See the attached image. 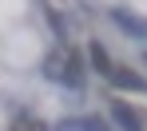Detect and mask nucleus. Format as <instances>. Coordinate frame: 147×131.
I'll use <instances>...</instances> for the list:
<instances>
[{"label":"nucleus","instance_id":"nucleus-6","mask_svg":"<svg viewBox=\"0 0 147 131\" xmlns=\"http://www.w3.org/2000/svg\"><path fill=\"white\" fill-rule=\"evenodd\" d=\"M88 56H92V64L99 68V76H103V79L111 76V68H115V64H111V56H107V48H103V44H92V48H88Z\"/></svg>","mask_w":147,"mask_h":131},{"label":"nucleus","instance_id":"nucleus-1","mask_svg":"<svg viewBox=\"0 0 147 131\" xmlns=\"http://www.w3.org/2000/svg\"><path fill=\"white\" fill-rule=\"evenodd\" d=\"M44 68H48V79L68 83V87H80V64H76L72 56H68V60H64V56H52Z\"/></svg>","mask_w":147,"mask_h":131},{"label":"nucleus","instance_id":"nucleus-4","mask_svg":"<svg viewBox=\"0 0 147 131\" xmlns=\"http://www.w3.org/2000/svg\"><path fill=\"white\" fill-rule=\"evenodd\" d=\"M111 83H115V87H123V91H147V79L143 76H135V72H131V68H119V64H115V68H111Z\"/></svg>","mask_w":147,"mask_h":131},{"label":"nucleus","instance_id":"nucleus-3","mask_svg":"<svg viewBox=\"0 0 147 131\" xmlns=\"http://www.w3.org/2000/svg\"><path fill=\"white\" fill-rule=\"evenodd\" d=\"M111 119L119 123V131H143V115L135 111V107H127V103H111Z\"/></svg>","mask_w":147,"mask_h":131},{"label":"nucleus","instance_id":"nucleus-5","mask_svg":"<svg viewBox=\"0 0 147 131\" xmlns=\"http://www.w3.org/2000/svg\"><path fill=\"white\" fill-rule=\"evenodd\" d=\"M56 131H107V127H103V119L88 115V119H64Z\"/></svg>","mask_w":147,"mask_h":131},{"label":"nucleus","instance_id":"nucleus-7","mask_svg":"<svg viewBox=\"0 0 147 131\" xmlns=\"http://www.w3.org/2000/svg\"><path fill=\"white\" fill-rule=\"evenodd\" d=\"M12 131H48V123H40V119H32V115H20V119L12 123Z\"/></svg>","mask_w":147,"mask_h":131},{"label":"nucleus","instance_id":"nucleus-2","mask_svg":"<svg viewBox=\"0 0 147 131\" xmlns=\"http://www.w3.org/2000/svg\"><path fill=\"white\" fill-rule=\"evenodd\" d=\"M111 20H115L119 32L135 36V40H147V20L143 16H135V12H127V8H111Z\"/></svg>","mask_w":147,"mask_h":131}]
</instances>
